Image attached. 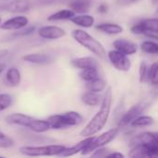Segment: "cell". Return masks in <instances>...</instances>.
I'll return each mask as SVG.
<instances>
[{
  "label": "cell",
  "mask_w": 158,
  "mask_h": 158,
  "mask_svg": "<svg viewBox=\"0 0 158 158\" xmlns=\"http://www.w3.org/2000/svg\"><path fill=\"white\" fill-rule=\"evenodd\" d=\"M112 99H113L112 90L109 87L105 93V95L102 99L100 110L95 114V116L88 122V124L81 131L80 133L81 136L84 138L94 136V134L98 133L106 126L108 120V118L110 116V112H111Z\"/></svg>",
  "instance_id": "obj_1"
},
{
  "label": "cell",
  "mask_w": 158,
  "mask_h": 158,
  "mask_svg": "<svg viewBox=\"0 0 158 158\" xmlns=\"http://www.w3.org/2000/svg\"><path fill=\"white\" fill-rule=\"evenodd\" d=\"M6 122L9 125H17L27 128L36 133H43L51 129L47 120L38 119L21 113H13L6 116Z\"/></svg>",
  "instance_id": "obj_2"
},
{
  "label": "cell",
  "mask_w": 158,
  "mask_h": 158,
  "mask_svg": "<svg viewBox=\"0 0 158 158\" xmlns=\"http://www.w3.org/2000/svg\"><path fill=\"white\" fill-rule=\"evenodd\" d=\"M71 35L78 44L82 45L84 48L88 49L96 56L102 59H105L107 56L104 45L87 31L81 29H76L72 31Z\"/></svg>",
  "instance_id": "obj_3"
},
{
  "label": "cell",
  "mask_w": 158,
  "mask_h": 158,
  "mask_svg": "<svg viewBox=\"0 0 158 158\" xmlns=\"http://www.w3.org/2000/svg\"><path fill=\"white\" fill-rule=\"evenodd\" d=\"M53 130H62L68 127L78 126L82 123V116L76 111H68L63 114H57L48 117L46 119Z\"/></svg>",
  "instance_id": "obj_4"
},
{
  "label": "cell",
  "mask_w": 158,
  "mask_h": 158,
  "mask_svg": "<svg viewBox=\"0 0 158 158\" xmlns=\"http://www.w3.org/2000/svg\"><path fill=\"white\" fill-rule=\"evenodd\" d=\"M67 147L62 144H50L44 146H22L19 153L26 156H59Z\"/></svg>",
  "instance_id": "obj_5"
},
{
  "label": "cell",
  "mask_w": 158,
  "mask_h": 158,
  "mask_svg": "<svg viewBox=\"0 0 158 158\" xmlns=\"http://www.w3.org/2000/svg\"><path fill=\"white\" fill-rule=\"evenodd\" d=\"M118 132H119V130L118 128H114V129H111V130H109V131L102 133L101 135H99L97 137H94V139L81 151V154L82 156H87V155L92 154L97 148L106 146V144H108L109 143H111L118 136Z\"/></svg>",
  "instance_id": "obj_6"
},
{
  "label": "cell",
  "mask_w": 158,
  "mask_h": 158,
  "mask_svg": "<svg viewBox=\"0 0 158 158\" xmlns=\"http://www.w3.org/2000/svg\"><path fill=\"white\" fill-rule=\"evenodd\" d=\"M107 58L109 59L112 66L119 71L127 72L131 68V62L128 56L117 49L109 51L107 53Z\"/></svg>",
  "instance_id": "obj_7"
},
{
  "label": "cell",
  "mask_w": 158,
  "mask_h": 158,
  "mask_svg": "<svg viewBox=\"0 0 158 158\" xmlns=\"http://www.w3.org/2000/svg\"><path fill=\"white\" fill-rule=\"evenodd\" d=\"M149 107V103L146 101L140 102L133 106H131L119 119V125L120 126H127L131 123L133 119H135L137 117L141 116L143 114V112Z\"/></svg>",
  "instance_id": "obj_8"
},
{
  "label": "cell",
  "mask_w": 158,
  "mask_h": 158,
  "mask_svg": "<svg viewBox=\"0 0 158 158\" xmlns=\"http://www.w3.org/2000/svg\"><path fill=\"white\" fill-rule=\"evenodd\" d=\"M134 34H146L148 32L158 33V18L146 19L133 25L131 29Z\"/></svg>",
  "instance_id": "obj_9"
},
{
  "label": "cell",
  "mask_w": 158,
  "mask_h": 158,
  "mask_svg": "<svg viewBox=\"0 0 158 158\" xmlns=\"http://www.w3.org/2000/svg\"><path fill=\"white\" fill-rule=\"evenodd\" d=\"M41 38L46 40H57L66 35V31L58 26H44L38 29Z\"/></svg>",
  "instance_id": "obj_10"
},
{
  "label": "cell",
  "mask_w": 158,
  "mask_h": 158,
  "mask_svg": "<svg viewBox=\"0 0 158 158\" xmlns=\"http://www.w3.org/2000/svg\"><path fill=\"white\" fill-rule=\"evenodd\" d=\"M28 23L29 19L25 16H16L6 20L4 23H1L0 29L4 31H19L27 26Z\"/></svg>",
  "instance_id": "obj_11"
},
{
  "label": "cell",
  "mask_w": 158,
  "mask_h": 158,
  "mask_svg": "<svg viewBox=\"0 0 158 158\" xmlns=\"http://www.w3.org/2000/svg\"><path fill=\"white\" fill-rule=\"evenodd\" d=\"M31 6V0H11L5 4V11L11 13H24Z\"/></svg>",
  "instance_id": "obj_12"
},
{
  "label": "cell",
  "mask_w": 158,
  "mask_h": 158,
  "mask_svg": "<svg viewBox=\"0 0 158 158\" xmlns=\"http://www.w3.org/2000/svg\"><path fill=\"white\" fill-rule=\"evenodd\" d=\"M113 45L115 49L118 50L119 52L127 56L134 55L137 52V45L134 43L126 39H117L114 41Z\"/></svg>",
  "instance_id": "obj_13"
},
{
  "label": "cell",
  "mask_w": 158,
  "mask_h": 158,
  "mask_svg": "<svg viewBox=\"0 0 158 158\" xmlns=\"http://www.w3.org/2000/svg\"><path fill=\"white\" fill-rule=\"evenodd\" d=\"M94 136H90V137H85L84 140L81 141L80 143H76L74 146L71 147H67L58 156H62V157H68V156H75L79 153H81V151L90 143V142L94 139Z\"/></svg>",
  "instance_id": "obj_14"
},
{
  "label": "cell",
  "mask_w": 158,
  "mask_h": 158,
  "mask_svg": "<svg viewBox=\"0 0 158 158\" xmlns=\"http://www.w3.org/2000/svg\"><path fill=\"white\" fill-rule=\"evenodd\" d=\"M22 60L35 65H46L52 61V57L46 54H27L22 56Z\"/></svg>",
  "instance_id": "obj_15"
},
{
  "label": "cell",
  "mask_w": 158,
  "mask_h": 158,
  "mask_svg": "<svg viewBox=\"0 0 158 158\" xmlns=\"http://www.w3.org/2000/svg\"><path fill=\"white\" fill-rule=\"evenodd\" d=\"M71 65L79 69H85L89 68H97V60L92 56H83V57H77L73 58L70 61Z\"/></svg>",
  "instance_id": "obj_16"
},
{
  "label": "cell",
  "mask_w": 158,
  "mask_h": 158,
  "mask_svg": "<svg viewBox=\"0 0 158 158\" xmlns=\"http://www.w3.org/2000/svg\"><path fill=\"white\" fill-rule=\"evenodd\" d=\"M69 6L75 13L85 14L92 6V0H71Z\"/></svg>",
  "instance_id": "obj_17"
},
{
  "label": "cell",
  "mask_w": 158,
  "mask_h": 158,
  "mask_svg": "<svg viewBox=\"0 0 158 158\" xmlns=\"http://www.w3.org/2000/svg\"><path fill=\"white\" fill-rule=\"evenodd\" d=\"M6 81L10 87H17L21 81V75L17 68H9L6 73Z\"/></svg>",
  "instance_id": "obj_18"
},
{
  "label": "cell",
  "mask_w": 158,
  "mask_h": 158,
  "mask_svg": "<svg viewBox=\"0 0 158 158\" xmlns=\"http://www.w3.org/2000/svg\"><path fill=\"white\" fill-rule=\"evenodd\" d=\"M70 21L82 28H90L94 24V18L87 14H80L70 19Z\"/></svg>",
  "instance_id": "obj_19"
},
{
  "label": "cell",
  "mask_w": 158,
  "mask_h": 158,
  "mask_svg": "<svg viewBox=\"0 0 158 158\" xmlns=\"http://www.w3.org/2000/svg\"><path fill=\"white\" fill-rule=\"evenodd\" d=\"M96 29L99 30L102 32L114 35V34H119L123 31V28L121 25L117 24V23H112V22H106V23H101L96 26Z\"/></svg>",
  "instance_id": "obj_20"
},
{
  "label": "cell",
  "mask_w": 158,
  "mask_h": 158,
  "mask_svg": "<svg viewBox=\"0 0 158 158\" xmlns=\"http://www.w3.org/2000/svg\"><path fill=\"white\" fill-rule=\"evenodd\" d=\"M81 99L84 105L89 106H96L102 102V98L98 94V93H94L91 91H88L82 94Z\"/></svg>",
  "instance_id": "obj_21"
},
{
  "label": "cell",
  "mask_w": 158,
  "mask_h": 158,
  "mask_svg": "<svg viewBox=\"0 0 158 158\" xmlns=\"http://www.w3.org/2000/svg\"><path fill=\"white\" fill-rule=\"evenodd\" d=\"M75 16V12L69 9H61L47 18L48 21H57V20H68Z\"/></svg>",
  "instance_id": "obj_22"
},
{
  "label": "cell",
  "mask_w": 158,
  "mask_h": 158,
  "mask_svg": "<svg viewBox=\"0 0 158 158\" xmlns=\"http://www.w3.org/2000/svg\"><path fill=\"white\" fill-rule=\"evenodd\" d=\"M106 88V81L101 78H96L91 81L86 82V89L87 91L94 92V93H101Z\"/></svg>",
  "instance_id": "obj_23"
},
{
  "label": "cell",
  "mask_w": 158,
  "mask_h": 158,
  "mask_svg": "<svg viewBox=\"0 0 158 158\" xmlns=\"http://www.w3.org/2000/svg\"><path fill=\"white\" fill-rule=\"evenodd\" d=\"M154 123H155V118H152L150 116L141 115V116L137 117L135 119H133L130 125L132 126V127H136V128H142V127L151 126Z\"/></svg>",
  "instance_id": "obj_24"
},
{
  "label": "cell",
  "mask_w": 158,
  "mask_h": 158,
  "mask_svg": "<svg viewBox=\"0 0 158 158\" xmlns=\"http://www.w3.org/2000/svg\"><path fill=\"white\" fill-rule=\"evenodd\" d=\"M79 75H80V78L86 82L91 81L99 77L97 68H89V69H81Z\"/></svg>",
  "instance_id": "obj_25"
},
{
  "label": "cell",
  "mask_w": 158,
  "mask_h": 158,
  "mask_svg": "<svg viewBox=\"0 0 158 158\" xmlns=\"http://www.w3.org/2000/svg\"><path fill=\"white\" fill-rule=\"evenodd\" d=\"M141 49L144 53L158 56V42L156 41H144L141 44Z\"/></svg>",
  "instance_id": "obj_26"
},
{
  "label": "cell",
  "mask_w": 158,
  "mask_h": 158,
  "mask_svg": "<svg viewBox=\"0 0 158 158\" xmlns=\"http://www.w3.org/2000/svg\"><path fill=\"white\" fill-rule=\"evenodd\" d=\"M148 81L151 82L152 85L158 86V62L153 63L149 67Z\"/></svg>",
  "instance_id": "obj_27"
},
{
  "label": "cell",
  "mask_w": 158,
  "mask_h": 158,
  "mask_svg": "<svg viewBox=\"0 0 158 158\" xmlns=\"http://www.w3.org/2000/svg\"><path fill=\"white\" fill-rule=\"evenodd\" d=\"M15 144V142L12 138L6 135L2 131H0V148L3 149H8L13 147Z\"/></svg>",
  "instance_id": "obj_28"
},
{
  "label": "cell",
  "mask_w": 158,
  "mask_h": 158,
  "mask_svg": "<svg viewBox=\"0 0 158 158\" xmlns=\"http://www.w3.org/2000/svg\"><path fill=\"white\" fill-rule=\"evenodd\" d=\"M13 103L12 97L7 94H0V112L7 109Z\"/></svg>",
  "instance_id": "obj_29"
},
{
  "label": "cell",
  "mask_w": 158,
  "mask_h": 158,
  "mask_svg": "<svg viewBox=\"0 0 158 158\" xmlns=\"http://www.w3.org/2000/svg\"><path fill=\"white\" fill-rule=\"evenodd\" d=\"M149 67L145 62H142L139 69V79L141 82H145L148 81Z\"/></svg>",
  "instance_id": "obj_30"
},
{
  "label": "cell",
  "mask_w": 158,
  "mask_h": 158,
  "mask_svg": "<svg viewBox=\"0 0 158 158\" xmlns=\"http://www.w3.org/2000/svg\"><path fill=\"white\" fill-rule=\"evenodd\" d=\"M35 30H36L35 26H25L22 29L19 30L17 32H15L13 34V36H19V37H21V36H27V35H30L32 32H34Z\"/></svg>",
  "instance_id": "obj_31"
},
{
  "label": "cell",
  "mask_w": 158,
  "mask_h": 158,
  "mask_svg": "<svg viewBox=\"0 0 158 158\" xmlns=\"http://www.w3.org/2000/svg\"><path fill=\"white\" fill-rule=\"evenodd\" d=\"M110 150L105 148L104 147H100V148H97L95 151H94L93 154H91V156L93 157H106L108 156V154H110Z\"/></svg>",
  "instance_id": "obj_32"
},
{
  "label": "cell",
  "mask_w": 158,
  "mask_h": 158,
  "mask_svg": "<svg viewBox=\"0 0 158 158\" xmlns=\"http://www.w3.org/2000/svg\"><path fill=\"white\" fill-rule=\"evenodd\" d=\"M106 157H112V158H124L125 156L119 152H113V153H110L108 154V156Z\"/></svg>",
  "instance_id": "obj_33"
},
{
  "label": "cell",
  "mask_w": 158,
  "mask_h": 158,
  "mask_svg": "<svg viewBox=\"0 0 158 158\" xmlns=\"http://www.w3.org/2000/svg\"><path fill=\"white\" fill-rule=\"evenodd\" d=\"M98 11L100 12V13H106L107 12V6H106V4H101V5H99V6H98Z\"/></svg>",
  "instance_id": "obj_34"
},
{
  "label": "cell",
  "mask_w": 158,
  "mask_h": 158,
  "mask_svg": "<svg viewBox=\"0 0 158 158\" xmlns=\"http://www.w3.org/2000/svg\"><path fill=\"white\" fill-rule=\"evenodd\" d=\"M145 35H146L147 37H149L151 40H155V41L158 42V33H152V32H148V33H146Z\"/></svg>",
  "instance_id": "obj_35"
},
{
  "label": "cell",
  "mask_w": 158,
  "mask_h": 158,
  "mask_svg": "<svg viewBox=\"0 0 158 158\" xmlns=\"http://www.w3.org/2000/svg\"><path fill=\"white\" fill-rule=\"evenodd\" d=\"M7 50H0V59L3 58L4 56H6L7 55Z\"/></svg>",
  "instance_id": "obj_36"
},
{
  "label": "cell",
  "mask_w": 158,
  "mask_h": 158,
  "mask_svg": "<svg viewBox=\"0 0 158 158\" xmlns=\"http://www.w3.org/2000/svg\"><path fill=\"white\" fill-rule=\"evenodd\" d=\"M5 67H6V65H5V64L0 63V75H1V73L3 72V70L5 69Z\"/></svg>",
  "instance_id": "obj_37"
},
{
  "label": "cell",
  "mask_w": 158,
  "mask_h": 158,
  "mask_svg": "<svg viewBox=\"0 0 158 158\" xmlns=\"http://www.w3.org/2000/svg\"><path fill=\"white\" fill-rule=\"evenodd\" d=\"M0 11H5V4H0Z\"/></svg>",
  "instance_id": "obj_38"
},
{
  "label": "cell",
  "mask_w": 158,
  "mask_h": 158,
  "mask_svg": "<svg viewBox=\"0 0 158 158\" xmlns=\"http://www.w3.org/2000/svg\"><path fill=\"white\" fill-rule=\"evenodd\" d=\"M154 4H158V0H152Z\"/></svg>",
  "instance_id": "obj_39"
},
{
  "label": "cell",
  "mask_w": 158,
  "mask_h": 158,
  "mask_svg": "<svg viewBox=\"0 0 158 158\" xmlns=\"http://www.w3.org/2000/svg\"><path fill=\"white\" fill-rule=\"evenodd\" d=\"M156 16H158V9H157V11H156Z\"/></svg>",
  "instance_id": "obj_40"
},
{
  "label": "cell",
  "mask_w": 158,
  "mask_h": 158,
  "mask_svg": "<svg viewBox=\"0 0 158 158\" xmlns=\"http://www.w3.org/2000/svg\"><path fill=\"white\" fill-rule=\"evenodd\" d=\"M1 21H2V20H1V18H0V25H1Z\"/></svg>",
  "instance_id": "obj_41"
},
{
  "label": "cell",
  "mask_w": 158,
  "mask_h": 158,
  "mask_svg": "<svg viewBox=\"0 0 158 158\" xmlns=\"http://www.w3.org/2000/svg\"><path fill=\"white\" fill-rule=\"evenodd\" d=\"M5 1H9V0H5ZM10 1H11V0H10Z\"/></svg>",
  "instance_id": "obj_42"
}]
</instances>
